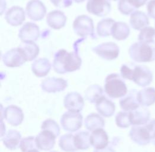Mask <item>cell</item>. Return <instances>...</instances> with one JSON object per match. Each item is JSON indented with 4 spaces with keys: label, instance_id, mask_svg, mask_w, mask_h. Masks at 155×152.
<instances>
[{
    "label": "cell",
    "instance_id": "34",
    "mask_svg": "<svg viewBox=\"0 0 155 152\" xmlns=\"http://www.w3.org/2000/svg\"><path fill=\"white\" fill-rule=\"evenodd\" d=\"M155 29L150 26H147L142 29L138 36V39L140 42H152L155 41Z\"/></svg>",
    "mask_w": 155,
    "mask_h": 152
},
{
    "label": "cell",
    "instance_id": "12",
    "mask_svg": "<svg viewBox=\"0 0 155 152\" xmlns=\"http://www.w3.org/2000/svg\"><path fill=\"white\" fill-rule=\"evenodd\" d=\"M40 36L39 26L35 23L28 22L20 29L18 38L23 42L36 41Z\"/></svg>",
    "mask_w": 155,
    "mask_h": 152
},
{
    "label": "cell",
    "instance_id": "36",
    "mask_svg": "<svg viewBox=\"0 0 155 152\" xmlns=\"http://www.w3.org/2000/svg\"><path fill=\"white\" fill-rule=\"evenodd\" d=\"M20 148L22 152H28L31 150L37 149L36 137L30 136L23 138L20 144Z\"/></svg>",
    "mask_w": 155,
    "mask_h": 152
},
{
    "label": "cell",
    "instance_id": "19",
    "mask_svg": "<svg viewBox=\"0 0 155 152\" xmlns=\"http://www.w3.org/2000/svg\"><path fill=\"white\" fill-rule=\"evenodd\" d=\"M131 125H143L150 121V112L144 107H140L132 111L129 112Z\"/></svg>",
    "mask_w": 155,
    "mask_h": 152
},
{
    "label": "cell",
    "instance_id": "28",
    "mask_svg": "<svg viewBox=\"0 0 155 152\" xmlns=\"http://www.w3.org/2000/svg\"><path fill=\"white\" fill-rule=\"evenodd\" d=\"M130 29L128 25L121 21L115 22L114 25L112 36L117 41L125 40L130 35Z\"/></svg>",
    "mask_w": 155,
    "mask_h": 152
},
{
    "label": "cell",
    "instance_id": "29",
    "mask_svg": "<svg viewBox=\"0 0 155 152\" xmlns=\"http://www.w3.org/2000/svg\"><path fill=\"white\" fill-rule=\"evenodd\" d=\"M84 125L88 130L93 131L102 128L105 126V121L99 114L92 113L86 118Z\"/></svg>",
    "mask_w": 155,
    "mask_h": 152
},
{
    "label": "cell",
    "instance_id": "31",
    "mask_svg": "<svg viewBox=\"0 0 155 152\" xmlns=\"http://www.w3.org/2000/svg\"><path fill=\"white\" fill-rule=\"evenodd\" d=\"M74 144L78 150H87L91 145V135L87 131H81L74 135Z\"/></svg>",
    "mask_w": 155,
    "mask_h": 152
},
{
    "label": "cell",
    "instance_id": "32",
    "mask_svg": "<svg viewBox=\"0 0 155 152\" xmlns=\"http://www.w3.org/2000/svg\"><path fill=\"white\" fill-rule=\"evenodd\" d=\"M104 91L102 88L97 84L91 85L85 91L86 99L92 104H96L102 96Z\"/></svg>",
    "mask_w": 155,
    "mask_h": 152
},
{
    "label": "cell",
    "instance_id": "2",
    "mask_svg": "<svg viewBox=\"0 0 155 152\" xmlns=\"http://www.w3.org/2000/svg\"><path fill=\"white\" fill-rule=\"evenodd\" d=\"M130 58L137 62H149L155 60V41L134 43L129 48Z\"/></svg>",
    "mask_w": 155,
    "mask_h": 152
},
{
    "label": "cell",
    "instance_id": "5",
    "mask_svg": "<svg viewBox=\"0 0 155 152\" xmlns=\"http://www.w3.org/2000/svg\"><path fill=\"white\" fill-rule=\"evenodd\" d=\"M73 28L76 34L84 39L87 36H91L93 39H96L93 20L88 15L78 16L74 20Z\"/></svg>",
    "mask_w": 155,
    "mask_h": 152
},
{
    "label": "cell",
    "instance_id": "17",
    "mask_svg": "<svg viewBox=\"0 0 155 152\" xmlns=\"http://www.w3.org/2000/svg\"><path fill=\"white\" fill-rule=\"evenodd\" d=\"M138 93L137 90L132 89L121 97L120 100V105L124 111L130 112L140 107Z\"/></svg>",
    "mask_w": 155,
    "mask_h": 152
},
{
    "label": "cell",
    "instance_id": "46",
    "mask_svg": "<svg viewBox=\"0 0 155 152\" xmlns=\"http://www.w3.org/2000/svg\"><path fill=\"white\" fill-rule=\"evenodd\" d=\"M152 143H153V144L155 145V136H154V137L153 138V139L152 140Z\"/></svg>",
    "mask_w": 155,
    "mask_h": 152
},
{
    "label": "cell",
    "instance_id": "41",
    "mask_svg": "<svg viewBox=\"0 0 155 152\" xmlns=\"http://www.w3.org/2000/svg\"><path fill=\"white\" fill-rule=\"evenodd\" d=\"M148 15L155 19V0H150L147 4Z\"/></svg>",
    "mask_w": 155,
    "mask_h": 152
},
{
    "label": "cell",
    "instance_id": "14",
    "mask_svg": "<svg viewBox=\"0 0 155 152\" xmlns=\"http://www.w3.org/2000/svg\"><path fill=\"white\" fill-rule=\"evenodd\" d=\"M67 81L61 78L48 77L42 81V89L47 93H57L64 91L67 87Z\"/></svg>",
    "mask_w": 155,
    "mask_h": 152
},
{
    "label": "cell",
    "instance_id": "42",
    "mask_svg": "<svg viewBox=\"0 0 155 152\" xmlns=\"http://www.w3.org/2000/svg\"><path fill=\"white\" fill-rule=\"evenodd\" d=\"M128 2L133 6L136 9L139 8L140 7L144 5L147 0H128Z\"/></svg>",
    "mask_w": 155,
    "mask_h": 152
},
{
    "label": "cell",
    "instance_id": "18",
    "mask_svg": "<svg viewBox=\"0 0 155 152\" xmlns=\"http://www.w3.org/2000/svg\"><path fill=\"white\" fill-rule=\"evenodd\" d=\"M4 116L6 121L13 126H17L21 124L24 119L22 109L16 105H10L4 111Z\"/></svg>",
    "mask_w": 155,
    "mask_h": 152
},
{
    "label": "cell",
    "instance_id": "30",
    "mask_svg": "<svg viewBox=\"0 0 155 152\" xmlns=\"http://www.w3.org/2000/svg\"><path fill=\"white\" fill-rule=\"evenodd\" d=\"M115 21L111 18L101 20L97 25V33L100 37H108L112 35V29Z\"/></svg>",
    "mask_w": 155,
    "mask_h": 152
},
{
    "label": "cell",
    "instance_id": "26",
    "mask_svg": "<svg viewBox=\"0 0 155 152\" xmlns=\"http://www.w3.org/2000/svg\"><path fill=\"white\" fill-rule=\"evenodd\" d=\"M21 138L20 133L15 130H9L2 138L3 144L8 149L14 150L17 149L20 144V141Z\"/></svg>",
    "mask_w": 155,
    "mask_h": 152
},
{
    "label": "cell",
    "instance_id": "24",
    "mask_svg": "<svg viewBox=\"0 0 155 152\" xmlns=\"http://www.w3.org/2000/svg\"><path fill=\"white\" fill-rule=\"evenodd\" d=\"M130 23L134 29L141 31L149 25V20L148 17L143 12L135 11L131 15Z\"/></svg>",
    "mask_w": 155,
    "mask_h": 152
},
{
    "label": "cell",
    "instance_id": "6",
    "mask_svg": "<svg viewBox=\"0 0 155 152\" xmlns=\"http://www.w3.org/2000/svg\"><path fill=\"white\" fill-rule=\"evenodd\" d=\"M92 50L99 57L107 61L115 60L120 54L118 46L112 42L101 44L93 48Z\"/></svg>",
    "mask_w": 155,
    "mask_h": 152
},
{
    "label": "cell",
    "instance_id": "40",
    "mask_svg": "<svg viewBox=\"0 0 155 152\" xmlns=\"http://www.w3.org/2000/svg\"><path fill=\"white\" fill-rule=\"evenodd\" d=\"M51 2L57 7L68 8L73 4L72 0H50Z\"/></svg>",
    "mask_w": 155,
    "mask_h": 152
},
{
    "label": "cell",
    "instance_id": "10",
    "mask_svg": "<svg viewBox=\"0 0 155 152\" xmlns=\"http://www.w3.org/2000/svg\"><path fill=\"white\" fill-rule=\"evenodd\" d=\"M28 17L33 21L42 20L47 14V8L44 4L40 0L29 1L26 7Z\"/></svg>",
    "mask_w": 155,
    "mask_h": 152
},
{
    "label": "cell",
    "instance_id": "33",
    "mask_svg": "<svg viewBox=\"0 0 155 152\" xmlns=\"http://www.w3.org/2000/svg\"><path fill=\"white\" fill-rule=\"evenodd\" d=\"M59 146L64 152H73L78 150L74 144V136L71 134L62 136L59 140Z\"/></svg>",
    "mask_w": 155,
    "mask_h": 152
},
{
    "label": "cell",
    "instance_id": "38",
    "mask_svg": "<svg viewBox=\"0 0 155 152\" xmlns=\"http://www.w3.org/2000/svg\"><path fill=\"white\" fill-rule=\"evenodd\" d=\"M118 8L121 14L127 15L133 13L136 10L128 0H120L118 4Z\"/></svg>",
    "mask_w": 155,
    "mask_h": 152
},
{
    "label": "cell",
    "instance_id": "21",
    "mask_svg": "<svg viewBox=\"0 0 155 152\" xmlns=\"http://www.w3.org/2000/svg\"><path fill=\"white\" fill-rule=\"evenodd\" d=\"M97 111L105 117H112L115 111V104L105 96H102L96 103Z\"/></svg>",
    "mask_w": 155,
    "mask_h": 152
},
{
    "label": "cell",
    "instance_id": "15",
    "mask_svg": "<svg viewBox=\"0 0 155 152\" xmlns=\"http://www.w3.org/2000/svg\"><path fill=\"white\" fill-rule=\"evenodd\" d=\"M26 18L25 12L19 6H13L5 15V19L8 24L12 26H18L23 24Z\"/></svg>",
    "mask_w": 155,
    "mask_h": 152
},
{
    "label": "cell",
    "instance_id": "9",
    "mask_svg": "<svg viewBox=\"0 0 155 152\" xmlns=\"http://www.w3.org/2000/svg\"><path fill=\"white\" fill-rule=\"evenodd\" d=\"M2 60L5 66L10 68L20 67L26 62L23 52L18 47L6 52L3 55Z\"/></svg>",
    "mask_w": 155,
    "mask_h": 152
},
{
    "label": "cell",
    "instance_id": "3",
    "mask_svg": "<svg viewBox=\"0 0 155 152\" xmlns=\"http://www.w3.org/2000/svg\"><path fill=\"white\" fill-rule=\"evenodd\" d=\"M155 134V119L143 125H134L129 133L131 140L139 146H146Z\"/></svg>",
    "mask_w": 155,
    "mask_h": 152
},
{
    "label": "cell",
    "instance_id": "16",
    "mask_svg": "<svg viewBox=\"0 0 155 152\" xmlns=\"http://www.w3.org/2000/svg\"><path fill=\"white\" fill-rule=\"evenodd\" d=\"M56 137L51 132L43 130L36 137L38 149L44 151L51 150L55 146Z\"/></svg>",
    "mask_w": 155,
    "mask_h": 152
},
{
    "label": "cell",
    "instance_id": "7",
    "mask_svg": "<svg viewBox=\"0 0 155 152\" xmlns=\"http://www.w3.org/2000/svg\"><path fill=\"white\" fill-rule=\"evenodd\" d=\"M60 122L64 130L75 132L82 126L83 116L78 112L68 111L62 115Z\"/></svg>",
    "mask_w": 155,
    "mask_h": 152
},
{
    "label": "cell",
    "instance_id": "20",
    "mask_svg": "<svg viewBox=\"0 0 155 152\" xmlns=\"http://www.w3.org/2000/svg\"><path fill=\"white\" fill-rule=\"evenodd\" d=\"M67 17L61 11L54 10L49 12L47 17L48 25L53 29L59 30L66 24Z\"/></svg>",
    "mask_w": 155,
    "mask_h": 152
},
{
    "label": "cell",
    "instance_id": "35",
    "mask_svg": "<svg viewBox=\"0 0 155 152\" xmlns=\"http://www.w3.org/2000/svg\"><path fill=\"white\" fill-rule=\"evenodd\" d=\"M117 125L121 128H126L131 125L129 112L121 111L117 114L115 117Z\"/></svg>",
    "mask_w": 155,
    "mask_h": 152
},
{
    "label": "cell",
    "instance_id": "25",
    "mask_svg": "<svg viewBox=\"0 0 155 152\" xmlns=\"http://www.w3.org/2000/svg\"><path fill=\"white\" fill-rule=\"evenodd\" d=\"M18 48L23 52L26 61L34 60L39 53V47L34 42H23Z\"/></svg>",
    "mask_w": 155,
    "mask_h": 152
},
{
    "label": "cell",
    "instance_id": "45",
    "mask_svg": "<svg viewBox=\"0 0 155 152\" xmlns=\"http://www.w3.org/2000/svg\"><path fill=\"white\" fill-rule=\"evenodd\" d=\"M28 152H39L37 149H33V150H31Z\"/></svg>",
    "mask_w": 155,
    "mask_h": 152
},
{
    "label": "cell",
    "instance_id": "1",
    "mask_svg": "<svg viewBox=\"0 0 155 152\" xmlns=\"http://www.w3.org/2000/svg\"><path fill=\"white\" fill-rule=\"evenodd\" d=\"M81 63V58L77 51L68 52L62 49L55 53L52 65L56 73L64 74L79 70Z\"/></svg>",
    "mask_w": 155,
    "mask_h": 152
},
{
    "label": "cell",
    "instance_id": "44",
    "mask_svg": "<svg viewBox=\"0 0 155 152\" xmlns=\"http://www.w3.org/2000/svg\"><path fill=\"white\" fill-rule=\"evenodd\" d=\"M76 2H77L78 4H79V3H82V2H83L85 0H74Z\"/></svg>",
    "mask_w": 155,
    "mask_h": 152
},
{
    "label": "cell",
    "instance_id": "8",
    "mask_svg": "<svg viewBox=\"0 0 155 152\" xmlns=\"http://www.w3.org/2000/svg\"><path fill=\"white\" fill-rule=\"evenodd\" d=\"M153 77V73L148 67L144 65H136L131 80L139 86L146 87L151 84Z\"/></svg>",
    "mask_w": 155,
    "mask_h": 152
},
{
    "label": "cell",
    "instance_id": "48",
    "mask_svg": "<svg viewBox=\"0 0 155 152\" xmlns=\"http://www.w3.org/2000/svg\"></svg>",
    "mask_w": 155,
    "mask_h": 152
},
{
    "label": "cell",
    "instance_id": "39",
    "mask_svg": "<svg viewBox=\"0 0 155 152\" xmlns=\"http://www.w3.org/2000/svg\"><path fill=\"white\" fill-rule=\"evenodd\" d=\"M136 65V64L132 62L123 64L120 69L121 77L124 79L131 80L133 70Z\"/></svg>",
    "mask_w": 155,
    "mask_h": 152
},
{
    "label": "cell",
    "instance_id": "22",
    "mask_svg": "<svg viewBox=\"0 0 155 152\" xmlns=\"http://www.w3.org/2000/svg\"><path fill=\"white\" fill-rule=\"evenodd\" d=\"M108 143V136L102 128L93 131L91 135V145L96 149H102L107 147Z\"/></svg>",
    "mask_w": 155,
    "mask_h": 152
},
{
    "label": "cell",
    "instance_id": "37",
    "mask_svg": "<svg viewBox=\"0 0 155 152\" xmlns=\"http://www.w3.org/2000/svg\"><path fill=\"white\" fill-rule=\"evenodd\" d=\"M41 128L42 130H47L51 132L57 137L60 133V128L58 124L52 119H47L43 122Z\"/></svg>",
    "mask_w": 155,
    "mask_h": 152
},
{
    "label": "cell",
    "instance_id": "11",
    "mask_svg": "<svg viewBox=\"0 0 155 152\" xmlns=\"http://www.w3.org/2000/svg\"><path fill=\"white\" fill-rule=\"evenodd\" d=\"M86 9L93 15L105 17L110 12L111 5L108 0H88Z\"/></svg>",
    "mask_w": 155,
    "mask_h": 152
},
{
    "label": "cell",
    "instance_id": "47",
    "mask_svg": "<svg viewBox=\"0 0 155 152\" xmlns=\"http://www.w3.org/2000/svg\"><path fill=\"white\" fill-rule=\"evenodd\" d=\"M112 1H118V0H112Z\"/></svg>",
    "mask_w": 155,
    "mask_h": 152
},
{
    "label": "cell",
    "instance_id": "4",
    "mask_svg": "<svg viewBox=\"0 0 155 152\" xmlns=\"http://www.w3.org/2000/svg\"><path fill=\"white\" fill-rule=\"evenodd\" d=\"M104 89L107 95L114 99L123 97L127 93L123 78L117 73H112L106 77Z\"/></svg>",
    "mask_w": 155,
    "mask_h": 152
},
{
    "label": "cell",
    "instance_id": "23",
    "mask_svg": "<svg viewBox=\"0 0 155 152\" xmlns=\"http://www.w3.org/2000/svg\"><path fill=\"white\" fill-rule=\"evenodd\" d=\"M52 65L46 58H41L33 62L31 65V71L38 77L47 76L51 69Z\"/></svg>",
    "mask_w": 155,
    "mask_h": 152
},
{
    "label": "cell",
    "instance_id": "13",
    "mask_svg": "<svg viewBox=\"0 0 155 152\" xmlns=\"http://www.w3.org/2000/svg\"><path fill=\"white\" fill-rule=\"evenodd\" d=\"M64 105L69 111L78 113L83 110L84 106V102L80 94L76 91H73L68 93L65 96Z\"/></svg>",
    "mask_w": 155,
    "mask_h": 152
},
{
    "label": "cell",
    "instance_id": "27",
    "mask_svg": "<svg viewBox=\"0 0 155 152\" xmlns=\"http://www.w3.org/2000/svg\"><path fill=\"white\" fill-rule=\"evenodd\" d=\"M138 100L142 107H150L155 103V89L153 88H144L138 93Z\"/></svg>",
    "mask_w": 155,
    "mask_h": 152
},
{
    "label": "cell",
    "instance_id": "43",
    "mask_svg": "<svg viewBox=\"0 0 155 152\" xmlns=\"http://www.w3.org/2000/svg\"><path fill=\"white\" fill-rule=\"evenodd\" d=\"M93 152H115V151L110 147H107L102 149H96Z\"/></svg>",
    "mask_w": 155,
    "mask_h": 152
}]
</instances>
